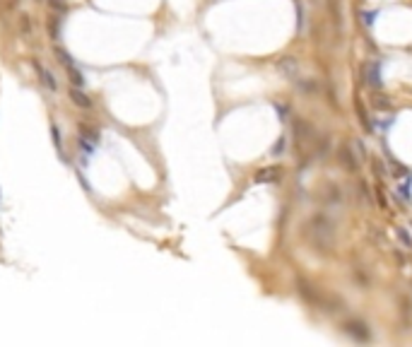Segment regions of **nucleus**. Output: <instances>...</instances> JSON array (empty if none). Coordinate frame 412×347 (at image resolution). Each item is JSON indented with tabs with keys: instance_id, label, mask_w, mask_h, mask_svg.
Returning a JSON list of instances; mask_svg holds the SVG:
<instances>
[{
	"instance_id": "nucleus-1",
	"label": "nucleus",
	"mask_w": 412,
	"mask_h": 347,
	"mask_svg": "<svg viewBox=\"0 0 412 347\" xmlns=\"http://www.w3.org/2000/svg\"><path fill=\"white\" fill-rule=\"evenodd\" d=\"M306 234L311 239V244L319 248V251H328L330 246H333V239H335V224H333V219L328 217V215H314V217L309 219V224H306Z\"/></svg>"
},
{
	"instance_id": "nucleus-2",
	"label": "nucleus",
	"mask_w": 412,
	"mask_h": 347,
	"mask_svg": "<svg viewBox=\"0 0 412 347\" xmlns=\"http://www.w3.org/2000/svg\"><path fill=\"white\" fill-rule=\"evenodd\" d=\"M362 77H364V82L369 85V87H374V90H378L381 87V68H378V63H374V60H366L364 65H362Z\"/></svg>"
},
{
	"instance_id": "nucleus-3",
	"label": "nucleus",
	"mask_w": 412,
	"mask_h": 347,
	"mask_svg": "<svg viewBox=\"0 0 412 347\" xmlns=\"http://www.w3.org/2000/svg\"><path fill=\"white\" fill-rule=\"evenodd\" d=\"M277 70H280L284 77H289V80H297L299 77V60L294 58V55H284L277 60Z\"/></svg>"
},
{
	"instance_id": "nucleus-4",
	"label": "nucleus",
	"mask_w": 412,
	"mask_h": 347,
	"mask_svg": "<svg viewBox=\"0 0 412 347\" xmlns=\"http://www.w3.org/2000/svg\"><path fill=\"white\" fill-rule=\"evenodd\" d=\"M345 333L352 335L357 343H366V340L371 338V330L366 328L362 321H350V323H345Z\"/></svg>"
},
{
	"instance_id": "nucleus-5",
	"label": "nucleus",
	"mask_w": 412,
	"mask_h": 347,
	"mask_svg": "<svg viewBox=\"0 0 412 347\" xmlns=\"http://www.w3.org/2000/svg\"><path fill=\"white\" fill-rule=\"evenodd\" d=\"M294 133H297V143H304V145H309V143L316 140V130L306 121H297L294 123Z\"/></svg>"
},
{
	"instance_id": "nucleus-6",
	"label": "nucleus",
	"mask_w": 412,
	"mask_h": 347,
	"mask_svg": "<svg viewBox=\"0 0 412 347\" xmlns=\"http://www.w3.org/2000/svg\"><path fill=\"white\" fill-rule=\"evenodd\" d=\"M282 179V169L280 166H265L256 174V183H275Z\"/></svg>"
},
{
	"instance_id": "nucleus-7",
	"label": "nucleus",
	"mask_w": 412,
	"mask_h": 347,
	"mask_svg": "<svg viewBox=\"0 0 412 347\" xmlns=\"http://www.w3.org/2000/svg\"><path fill=\"white\" fill-rule=\"evenodd\" d=\"M337 159L342 162V166H345L350 174H355V171H357V154H352L350 145H342V147H340V152H337Z\"/></svg>"
},
{
	"instance_id": "nucleus-8",
	"label": "nucleus",
	"mask_w": 412,
	"mask_h": 347,
	"mask_svg": "<svg viewBox=\"0 0 412 347\" xmlns=\"http://www.w3.org/2000/svg\"><path fill=\"white\" fill-rule=\"evenodd\" d=\"M70 99H73V104H77L80 109H92V101H90V97L85 94V92L80 90V87H70Z\"/></svg>"
},
{
	"instance_id": "nucleus-9",
	"label": "nucleus",
	"mask_w": 412,
	"mask_h": 347,
	"mask_svg": "<svg viewBox=\"0 0 412 347\" xmlns=\"http://www.w3.org/2000/svg\"><path fill=\"white\" fill-rule=\"evenodd\" d=\"M77 130H80V140H85V143H90V145H99V130L90 128V126H85V123H80L77 126Z\"/></svg>"
},
{
	"instance_id": "nucleus-10",
	"label": "nucleus",
	"mask_w": 412,
	"mask_h": 347,
	"mask_svg": "<svg viewBox=\"0 0 412 347\" xmlns=\"http://www.w3.org/2000/svg\"><path fill=\"white\" fill-rule=\"evenodd\" d=\"M34 68H37V73L41 75V82H44V85H46V87H48L51 92H56V90H58L56 77H53V75L48 73V70H46V68H44V65L39 63V60H34Z\"/></svg>"
},
{
	"instance_id": "nucleus-11",
	"label": "nucleus",
	"mask_w": 412,
	"mask_h": 347,
	"mask_svg": "<svg viewBox=\"0 0 412 347\" xmlns=\"http://www.w3.org/2000/svg\"><path fill=\"white\" fill-rule=\"evenodd\" d=\"M297 287H299V294L306 299V301H311V304H319V301H320L319 292H314V287H311L306 280H299V282H297Z\"/></svg>"
},
{
	"instance_id": "nucleus-12",
	"label": "nucleus",
	"mask_w": 412,
	"mask_h": 347,
	"mask_svg": "<svg viewBox=\"0 0 412 347\" xmlns=\"http://www.w3.org/2000/svg\"><path fill=\"white\" fill-rule=\"evenodd\" d=\"M371 104H374L376 111H393V101L388 94H374L371 97Z\"/></svg>"
},
{
	"instance_id": "nucleus-13",
	"label": "nucleus",
	"mask_w": 412,
	"mask_h": 347,
	"mask_svg": "<svg viewBox=\"0 0 412 347\" xmlns=\"http://www.w3.org/2000/svg\"><path fill=\"white\" fill-rule=\"evenodd\" d=\"M355 109H357V116H359V123L364 126V130H366V133H371V130H374V126H371V121H369V116H366V109H364V104H362L359 99H355Z\"/></svg>"
},
{
	"instance_id": "nucleus-14",
	"label": "nucleus",
	"mask_w": 412,
	"mask_h": 347,
	"mask_svg": "<svg viewBox=\"0 0 412 347\" xmlns=\"http://www.w3.org/2000/svg\"><path fill=\"white\" fill-rule=\"evenodd\" d=\"M51 138H53V145L58 149V157L63 159V162H68V157H65V149H63V138H60V130L56 126H51Z\"/></svg>"
},
{
	"instance_id": "nucleus-15",
	"label": "nucleus",
	"mask_w": 412,
	"mask_h": 347,
	"mask_svg": "<svg viewBox=\"0 0 412 347\" xmlns=\"http://www.w3.org/2000/svg\"><path fill=\"white\" fill-rule=\"evenodd\" d=\"M48 34L53 41H60V15H53L48 19Z\"/></svg>"
},
{
	"instance_id": "nucleus-16",
	"label": "nucleus",
	"mask_w": 412,
	"mask_h": 347,
	"mask_svg": "<svg viewBox=\"0 0 412 347\" xmlns=\"http://www.w3.org/2000/svg\"><path fill=\"white\" fill-rule=\"evenodd\" d=\"M65 73H68V77H70V82H73L75 87H82V85H85V75L80 73V70H77L75 65H70V68H65Z\"/></svg>"
},
{
	"instance_id": "nucleus-17",
	"label": "nucleus",
	"mask_w": 412,
	"mask_h": 347,
	"mask_svg": "<svg viewBox=\"0 0 412 347\" xmlns=\"http://www.w3.org/2000/svg\"><path fill=\"white\" fill-rule=\"evenodd\" d=\"M53 53H56V60L60 63V65H63V68H70V65H75V63H73V58H70V53H68L65 49H58V46H56V51H53Z\"/></svg>"
},
{
	"instance_id": "nucleus-18",
	"label": "nucleus",
	"mask_w": 412,
	"mask_h": 347,
	"mask_svg": "<svg viewBox=\"0 0 412 347\" xmlns=\"http://www.w3.org/2000/svg\"><path fill=\"white\" fill-rule=\"evenodd\" d=\"M328 7H330V15L335 19L337 24L342 22V12H340V5H337V0H328Z\"/></svg>"
},
{
	"instance_id": "nucleus-19",
	"label": "nucleus",
	"mask_w": 412,
	"mask_h": 347,
	"mask_svg": "<svg viewBox=\"0 0 412 347\" xmlns=\"http://www.w3.org/2000/svg\"><path fill=\"white\" fill-rule=\"evenodd\" d=\"M48 5L58 10V15H65V10H68V5H65V0H48Z\"/></svg>"
},
{
	"instance_id": "nucleus-20",
	"label": "nucleus",
	"mask_w": 412,
	"mask_h": 347,
	"mask_svg": "<svg viewBox=\"0 0 412 347\" xmlns=\"http://www.w3.org/2000/svg\"><path fill=\"white\" fill-rule=\"evenodd\" d=\"M371 169L376 171V176H378V179H383V176H386V166H383L381 159H374V162H371Z\"/></svg>"
},
{
	"instance_id": "nucleus-21",
	"label": "nucleus",
	"mask_w": 412,
	"mask_h": 347,
	"mask_svg": "<svg viewBox=\"0 0 412 347\" xmlns=\"http://www.w3.org/2000/svg\"><path fill=\"white\" fill-rule=\"evenodd\" d=\"M398 237H400V241H403L405 246H412V239H410V234H408V229H398Z\"/></svg>"
},
{
	"instance_id": "nucleus-22",
	"label": "nucleus",
	"mask_w": 412,
	"mask_h": 347,
	"mask_svg": "<svg viewBox=\"0 0 412 347\" xmlns=\"http://www.w3.org/2000/svg\"><path fill=\"white\" fill-rule=\"evenodd\" d=\"M282 149H284V138H280V140L275 143V147H273V154H275V157H280Z\"/></svg>"
},
{
	"instance_id": "nucleus-23",
	"label": "nucleus",
	"mask_w": 412,
	"mask_h": 347,
	"mask_svg": "<svg viewBox=\"0 0 412 347\" xmlns=\"http://www.w3.org/2000/svg\"><path fill=\"white\" fill-rule=\"evenodd\" d=\"M328 193H330V196H328V198H330V200L333 202H340V198H342V196H340V188H330V191H328Z\"/></svg>"
},
{
	"instance_id": "nucleus-24",
	"label": "nucleus",
	"mask_w": 412,
	"mask_h": 347,
	"mask_svg": "<svg viewBox=\"0 0 412 347\" xmlns=\"http://www.w3.org/2000/svg\"><path fill=\"white\" fill-rule=\"evenodd\" d=\"M22 29H24V34H29V17H22Z\"/></svg>"
},
{
	"instance_id": "nucleus-25",
	"label": "nucleus",
	"mask_w": 412,
	"mask_h": 347,
	"mask_svg": "<svg viewBox=\"0 0 412 347\" xmlns=\"http://www.w3.org/2000/svg\"><path fill=\"white\" fill-rule=\"evenodd\" d=\"M364 22L371 24V22H374V12H364Z\"/></svg>"
}]
</instances>
